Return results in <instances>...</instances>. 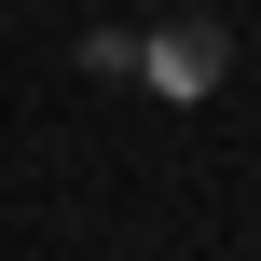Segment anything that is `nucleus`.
<instances>
[{"instance_id":"f257e3e1","label":"nucleus","mask_w":261,"mask_h":261,"mask_svg":"<svg viewBox=\"0 0 261 261\" xmlns=\"http://www.w3.org/2000/svg\"><path fill=\"white\" fill-rule=\"evenodd\" d=\"M220 69H234V41H220V14H165L138 55H124V83H151V96H220Z\"/></svg>"}]
</instances>
